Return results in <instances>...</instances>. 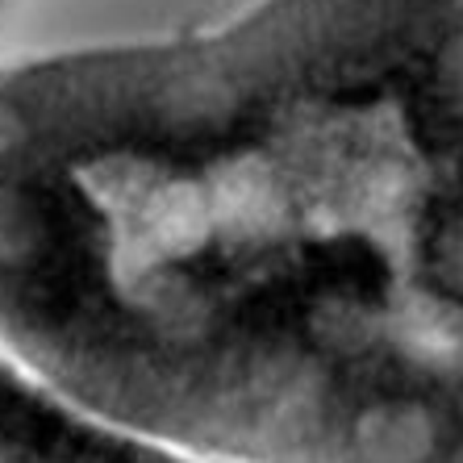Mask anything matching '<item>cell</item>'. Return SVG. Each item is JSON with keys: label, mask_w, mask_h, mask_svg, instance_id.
<instances>
[{"label": "cell", "mask_w": 463, "mask_h": 463, "mask_svg": "<svg viewBox=\"0 0 463 463\" xmlns=\"http://www.w3.org/2000/svg\"><path fill=\"white\" fill-rule=\"evenodd\" d=\"M0 351L222 463H463V0L0 63Z\"/></svg>", "instance_id": "cell-1"}, {"label": "cell", "mask_w": 463, "mask_h": 463, "mask_svg": "<svg viewBox=\"0 0 463 463\" xmlns=\"http://www.w3.org/2000/svg\"><path fill=\"white\" fill-rule=\"evenodd\" d=\"M0 463H222L84 410L0 351Z\"/></svg>", "instance_id": "cell-2"}]
</instances>
